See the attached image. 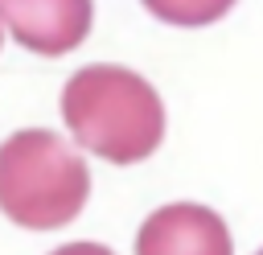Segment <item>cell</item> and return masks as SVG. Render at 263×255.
Segmentation results:
<instances>
[{
	"instance_id": "obj_1",
	"label": "cell",
	"mask_w": 263,
	"mask_h": 255,
	"mask_svg": "<svg viewBox=\"0 0 263 255\" xmlns=\"http://www.w3.org/2000/svg\"><path fill=\"white\" fill-rule=\"evenodd\" d=\"M62 119L70 136L111 160H148L164 140V103L148 78L127 66H82L62 86Z\"/></svg>"
},
{
	"instance_id": "obj_5",
	"label": "cell",
	"mask_w": 263,
	"mask_h": 255,
	"mask_svg": "<svg viewBox=\"0 0 263 255\" xmlns=\"http://www.w3.org/2000/svg\"><path fill=\"white\" fill-rule=\"evenodd\" d=\"M144 8L164 25L201 29V25H214L218 16H226L234 8V0H144Z\"/></svg>"
},
{
	"instance_id": "obj_2",
	"label": "cell",
	"mask_w": 263,
	"mask_h": 255,
	"mask_svg": "<svg viewBox=\"0 0 263 255\" xmlns=\"http://www.w3.org/2000/svg\"><path fill=\"white\" fill-rule=\"evenodd\" d=\"M90 197L86 160L53 132L25 128L0 144V210L25 230H58Z\"/></svg>"
},
{
	"instance_id": "obj_6",
	"label": "cell",
	"mask_w": 263,
	"mask_h": 255,
	"mask_svg": "<svg viewBox=\"0 0 263 255\" xmlns=\"http://www.w3.org/2000/svg\"><path fill=\"white\" fill-rule=\"evenodd\" d=\"M49 255H115V251L103 247V243H66V247H58Z\"/></svg>"
},
{
	"instance_id": "obj_3",
	"label": "cell",
	"mask_w": 263,
	"mask_h": 255,
	"mask_svg": "<svg viewBox=\"0 0 263 255\" xmlns=\"http://www.w3.org/2000/svg\"><path fill=\"white\" fill-rule=\"evenodd\" d=\"M95 21L90 0H0V25L33 53L58 58L86 41Z\"/></svg>"
},
{
	"instance_id": "obj_4",
	"label": "cell",
	"mask_w": 263,
	"mask_h": 255,
	"mask_svg": "<svg viewBox=\"0 0 263 255\" xmlns=\"http://www.w3.org/2000/svg\"><path fill=\"white\" fill-rule=\"evenodd\" d=\"M136 255H234L226 222L197 202H173L144 218Z\"/></svg>"
},
{
	"instance_id": "obj_7",
	"label": "cell",
	"mask_w": 263,
	"mask_h": 255,
	"mask_svg": "<svg viewBox=\"0 0 263 255\" xmlns=\"http://www.w3.org/2000/svg\"><path fill=\"white\" fill-rule=\"evenodd\" d=\"M255 255H263V251H255Z\"/></svg>"
},
{
	"instance_id": "obj_8",
	"label": "cell",
	"mask_w": 263,
	"mask_h": 255,
	"mask_svg": "<svg viewBox=\"0 0 263 255\" xmlns=\"http://www.w3.org/2000/svg\"><path fill=\"white\" fill-rule=\"evenodd\" d=\"M0 37H4V33H0Z\"/></svg>"
}]
</instances>
